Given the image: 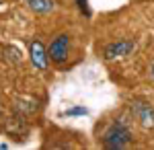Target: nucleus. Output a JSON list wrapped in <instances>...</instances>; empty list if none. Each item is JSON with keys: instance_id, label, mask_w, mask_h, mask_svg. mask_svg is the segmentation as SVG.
I'll return each instance as SVG.
<instances>
[{"instance_id": "obj_2", "label": "nucleus", "mask_w": 154, "mask_h": 150, "mask_svg": "<svg viewBox=\"0 0 154 150\" xmlns=\"http://www.w3.org/2000/svg\"><path fill=\"white\" fill-rule=\"evenodd\" d=\"M68 47H70V37L66 33L58 35V37L51 41V45H49V49H48L49 60H51L54 64L66 62V58H68Z\"/></svg>"}, {"instance_id": "obj_5", "label": "nucleus", "mask_w": 154, "mask_h": 150, "mask_svg": "<svg viewBox=\"0 0 154 150\" xmlns=\"http://www.w3.org/2000/svg\"><path fill=\"white\" fill-rule=\"evenodd\" d=\"M131 113L138 117V121L142 123L144 127H148V130H152L154 127V109L150 105L146 103H131Z\"/></svg>"}, {"instance_id": "obj_10", "label": "nucleus", "mask_w": 154, "mask_h": 150, "mask_svg": "<svg viewBox=\"0 0 154 150\" xmlns=\"http://www.w3.org/2000/svg\"><path fill=\"white\" fill-rule=\"evenodd\" d=\"M150 76H152V78H154V64H152V66H150Z\"/></svg>"}, {"instance_id": "obj_8", "label": "nucleus", "mask_w": 154, "mask_h": 150, "mask_svg": "<svg viewBox=\"0 0 154 150\" xmlns=\"http://www.w3.org/2000/svg\"><path fill=\"white\" fill-rule=\"evenodd\" d=\"M86 113H88V109H86V107H72V109H66V111H64V115H68V117L86 115Z\"/></svg>"}, {"instance_id": "obj_7", "label": "nucleus", "mask_w": 154, "mask_h": 150, "mask_svg": "<svg viewBox=\"0 0 154 150\" xmlns=\"http://www.w3.org/2000/svg\"><path fill=\"white\" fill-rule=\"evenodd\" d=\"M4 54H8V56H6V58L11 60V62H21V52H19V49H17V47H4Z\"/></svg>"}, {"instance_id": "obj_1", "label": "nucleus", "mask_w": 154, "mask_h": 150, "mask_svg": "<svg viewBox=\"0 0 154 150\" xmlns=\"http://www.w3.org/2000/svg\"><path fill=\"white\" fill-rule=\"evenodd\" d=\"M130 142H131V132H130V127L125 126L123 119L113 121V123L109 126V130L105 132V136H103V146L109 148V150L125 148Z\"/></svg>"}, {"instance_id": "obj_6", "label": "nucleus", "mask_w": 154, "mask_h": 150, "mask_svg": "<svg viewBox=\"0 0 154 150\" xmlns=\"http://www.w3.org/2000/svg\"><path fill=\"white\" fill-rule=\"evenodd\" d=\"M27 6L37 14H45L54 11V0H25Z\"/></svg>"}, {"instance_id": "obj_4", "label": "nucleus", "mask_w": 154, "mask_h": 150, "mask_svg": "<svg viewBox=\"0 0 154 150\" xmlns=\"http://www.w3.org/2000/svg\"><path fill=\"white\" fill-rule=\"evenodd\" d=\"M136 49V43L130 39H121L115 43H109L105 47V60H115V58H125Z\"/></svg>"}, {"instance_id": "obj_9", "label": "nucleus", "mask_w": 154, "mask_h": 150, "mask_svg": "<svg viewBox=\"0 0 154 150\" xmlns=\"http://www.w3.org/2000/svg\"><path fill=\"white\" fill-rule=\"evenodd\" d=\"M76 6H78V11L82 12L84 17H91V8H88V0H76Z\"/></svg>"}, {"instance_id": "obj_3", "label": "nucleus", "mask_w": 154, "mask_h": 150, "mask_svg": "<svg viewBox=\"0 0 154 150\" xmlns=\"http://www.w3.org/2000/svg\"><path fill=\"white\" fill-rule=\"evenodd\" d=\"M29 56H31V64H33L37 70L48 68L49 54H48V49L43 47V43H41L39 39H33V41L29 43Z\"/></svg>"}]
</instances>
